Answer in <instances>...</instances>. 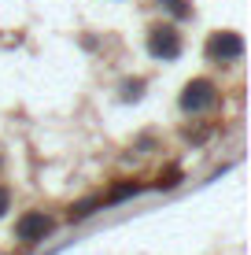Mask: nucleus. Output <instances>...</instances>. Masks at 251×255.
<instances>
[{
  "instance_id": "f257e3e1",
  "label": "nucleus",
  "mask_w": 251,
  "mask_h": 255,
  "mask_svg": "<svg viewBox=\"0 0 251 255\" xmlns=\"http://www.w3.org/2000/svg\"><path fill=\"white\" fill-rule=\"evenodd\" d=\"M240 56H244L240 33H233V30L211 33V41H207V59H211V63H233V59H240Z\"/></svg>"
},
{
  "instance_id": "f03ea898",
  "label": "nucleus",
  "mask_w": 251,
  "mask_h": 255,
  "mask_svg": "<svg viewBox=\"0 0 251 255\" xmlns=\"http://www.w3.org/2000/svg\"><path fill=\"white\" fill-rule=\"evenodd\" d=\"M214 100H218V89H214V82H207V78H196V82H188L185 93H181V108H185L188 115H196V111H207Z\"/></svg>"
},
{
  "instance_id": "7ed1b4c3",
  "label": "nucleus",
  "mask_w": 251,
  "mask_h": 255,
  "mask_svg": "<svg viewBox=\"0 0 251 255\" xmlns=\"http://www.w3.org/2000/svg\"><path fill=\"white\" fill-rule=\"evenodd\" d=\"M48 233H52V218L45 211H26L19 222H15V237H19L22 244H41Z\"/></svg>"
},
{
  "instance_id": "20e7f679",
  "label": "nucleus",
  "mask_w": 251,
  "mask_h": 255,
  "mask_svg": "<svg viewBox=\"0 0 251 255\" xmlns=\"http://www.w3.org/2000/svg\"><path fill=\"white\" fill-rule=\"evenodd\" d=\"M148 52L155 59H177L181 56V33L174 26H155L148 33Z\"/></svg>"
},
{
  "instance_id": "39448f33",
  "label": "nucleus",
  "mask_w": 251,
  "mask_h": 255,
  "mask_svg": "<svg viewBox=\"0 0 251 255\" xmlns=\"http://www.w3.org/2000/svg\"><path fill=\"white\" fill-rule=\"evenodd\" d=\"M96 207H103V196H89V200H82V204L71 207V218H89Z\"/></svg>"
},
{
  "instance_id": "423d86ee",
  "label": "nucleus",
  "mask_w": 251,
  "mask_h": 255,
  "mask_svg": "<svg viewBox=\"0 0 251 255\" xmlns=\"http://www.w3.org/2000/svg\"><path fill=\"white\" fill-rule=\"evenodd\" d=\"M159 4L167 7L174 19H188V15H192V4H188V0H159Z\"/></svg>"
},
{
  "instance_id": "0eeeda50",
  "label": "nucleus",
  "mask_w": 251,
  "mask_h": 255,
  "mask_svg": "<svg viewBox=\"0 0 251 255\" xmlns=\"http://www.w3.org/2000/svg\"><path fill=\"white\" fill-rule=\"evenodd\" d=\"M137 192H141V189H137L133 181H126V185H118L115 192H111V196H103V204H118V200H126V196H137Z\"/></svg>"
},
{
  "instance_id": "6e6552de",
  "label": "nucleus",
  "mask_w": 251,
  "mask_h": 255,
  "mask_svg": "<svg viewBox=\"0 0 251 255\" xmlns=\"http://www.w3.org/2000/svg\"><path fill=\"white\" fill-rule=\"evenodd\" d=\"M141 89H144V82H126V85H122V100H137Z\"/></svg>"
},
{
  "instance_id": "1a4fd4ad",
  "label": "nucleus",
  "mask_w": 251,
  "mask_h": 255,
  "mask_svg": "<svg viewBox=\"0 0 251 255\" xmlns=\"http://www.w3.org/2000/svg\"><path fill=\"white\" fill-rule=\"evenodd\" d=\"M177 178H181V174H177V170H170L167 178H159V189H170V185H177Z\"/></svg>"
},
{
  "instance_id": "9d476101",
  "label": "nucleus",
  "mask_w": 251,
  "mask_h": 255,
  "mask_svg": "<svg viewBox=\"0 0 251 255\" xmlns=\"http://www.w3.org/2000/svg\"><path fill=\"white\" fill-rule=\"evenodd\" d=\"M7 207H11V192H7L4 185H0V215H4Z\"/></svg>"
}]
</instances>
